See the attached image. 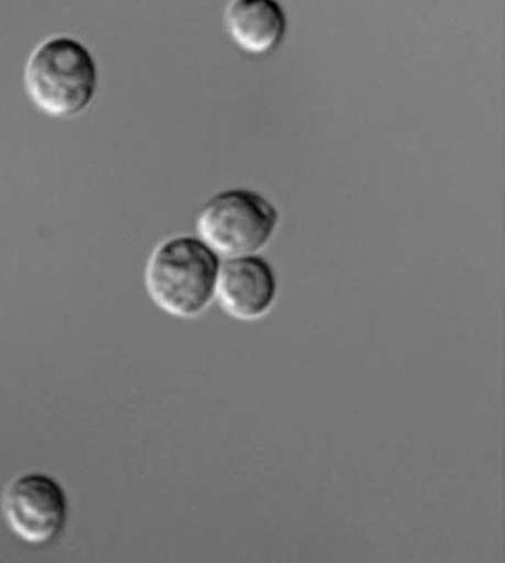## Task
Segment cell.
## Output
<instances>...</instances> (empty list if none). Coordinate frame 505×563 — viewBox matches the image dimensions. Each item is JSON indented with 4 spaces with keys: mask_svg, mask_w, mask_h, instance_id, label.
Instances as JSON below:
<instances>
[{
    "mask_svg": "<svg viewBox=\"0 0 505 563\" xmlns=\"http://www.w3.org/2000/svg\"><path fill=\"white\" fill-rule=\"evenodd\" d=\"M224 26L249 54H266L278 47L289 26L278 0H231L224 9Z\"/></svg>",
    "mask_w": 505,
    "mask_h": 563,
    "instance_id": "obj_6",
    "label": "cell"
},
{
    "mask_svg": "<svg viewBox=\"0 0 505 563\" xmlns=\"http://www.w3.org/2000/svg\"><path fill=\"white\" fill-rule=\"evenodd\" d=\"M281 214L272 199L252 188L217 191L198 216L199 238L220 257L259 254L275 236Z\"/></svg>",
    "mask_w": 505,
    "mask_h": 563,
    "instance_id": "obj_3",
    "label": "cell"
},
{
    "mask_svg": "<svg viewBox=\"0 0 505 563\" xmlns=\"http://www.w3.org/2000/svg\"><path fill=\"white\" fill-rule=\"evenodd\" d=\"M2 514L12 533L23 543L47 545L54 543L68 522V496L52 475L28 472L7 485Z\"/></svg>",
    "mask_w": 505,
    "mask_h": 563,
    "instance_id": "obj_4",
    "label": "cell"
},
{
    "mask_svg": "<svg viewBox=\"0 0 505 563\" xmlns=\"http://www.w3.org/2000/svg\"><path fill=\"white\" fill-rule=\"evenodd\" d=\"M216 297L230 317L241 321L259 320L270 313L278 297L275 268L259 254L224 258Z\"/></svg>",
    "mask_w": 505,
    "mask_h": 563,
    "instance_id": "obj_5",
    "label": "cell"
},
{
    "mask_svg": "<svg viewBox=\"0 0 505 563\" xmlns=\"http://www.w3.org/2000/svg\"><path fill=\"white\" fill-rule=\"evenodd\" d=\"M222 258L202 238L175 234L161 241L145 268L153 302L177 318L201 314L216 299Z\"/></svg>",
    "mask_w": 505,
    "mask_h": 563,
    "instance_id": "obj_1",
    "label": "cell"
},
{
    "mask_svg": "<svg viewBox=\"0 0 505 563\" xmlns=\"http://www.w3.org/2000/svg\"><path fill=\"white\" fill-rule=\"evenodd\" d=\"M31 100L52 117H75L89 107L98 87L94 52L69 34L37 42L24 65Z\"/></svg>",
    "mask_w": 505,
    "mask_h": 563,
    "instance_id": "obj_2",
    "label": "cell"
}]
</instances>
